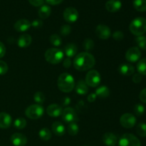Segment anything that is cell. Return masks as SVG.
Wrapping results in <instances>:
<instances>
[{
    "label": "cell",
    "mask_w": 146,
    "mask_h": 146,
    "mask_svg": "<svg viewBox=\"0 0 146 146\" xmlns=\"http://www.w3.org/2000/svg\"><path fill=\"white\" fill-rule=\"evenodd\" d=\"M95 58L88 52L80 53L76 56L74 61V68L80 71L90 70L95 66Z\"/></svg>",
    "instance_id": "1"
},
{
    "label": "cell",
    "mask_w": 146,
    "mask_h": 146,
    "mask_svg": "<svg viewBox=\"0 0 146 146\" xmlns=\"http://www.w3.org/2000/svg\"><path fill=\"white\" fill-rule=\"evenodd\" d=\"M57 84L60 91L64 93H69L74 88L75 81L71 74L68 73H63L58 77Z\"/></svg>",
    "instance_id": "2"
},
{
    "label": "cell",
    "mask_w": 146,
    "mask_h": 146,
    "mask_svg": "<svg viewBox=\"0 0 146 146\" xmlns=\"http://www.w3.org/2000/svg\"><path fill=\"white\" fill-rule=\"evenodd\" d=\"M129 29L133 35L140 36L146 32V19L143 17H137L131 21Z\"/></svg>",
    "instance_id": "3"
},
{
    "label": "cell",
    "mask_w": 146,
    "mask_h": 146,
    "mask_svg": "<svg viewBox=\"0 0 146 146\" xmlns=\"http://www.w3.org/2000/svg\"><path fill=\"white\" fill-rule=\"evenodd\" d=\"M64 54L61 49L56 48H50L46 51L44 56L48 63L52 64H58L64 59Z\"/></svg>",
    "instance_id": "4"
},
{
    "label": "cell",
    "mask_w": 146,
    "mask_h": 146,
    "mask_svg": "<svg viewBox=\"0 0 146 146\" xmlns=\"http://www.w3.org/2000/svg\"><path fill=\"white\" fill-rule=\"evenodd\" d=\"M44 112V108L38 104L31 105L26 109L25 115L29 118L32 120H36L41 118Z\"/></svg>",
    "instance_id": "5"
},
{
    "label": "cell",
    "mask_w": 146,
    "mask_h": 146,
    "mask_svg": "<svg viewBox=\"0 0 146 146\" xmlns=\"http://www.w3.org/2000/svg\"><path fill=\"white\" fill-rule=\"evenodd\" d=\"M118 146H141V143L136 136L131 133H125L118 141Z\"/></svg>",
    "instance_id": "6"
},
{
    "label": "cell",
    "mask_w": 146,
    "mask_h": 146,
    "mask_svg": "<svg viewBox=\"0 0 146 146\" xmlns=\"http://www.w3.org/2000/svg\"><path fill=\"white\" fill-rule=\"evenodd\" d=\"M101 75L96 70H91L87 73L86 76V83L88 86H91L92 88L98 86L101 84Z\"/></svg>",
    "instance_id": "7"
},
{
    "label": "cell",
    "mask_w": 146,
    "mask_h": 146,
    "mask_svg": "<svg viewBox=\"0 0 146 146\" xmlns=\"http://www.w3.org/2000/svg\"><path fill=\"white\" fill-rule=\"evenodd\" d=\"M61 116H62L63 121H65L66 123H68L76 122V121H78L76 112L74 108H70V107H67L63 110Z\"/></svg>",
    "instance_id": "8"
},
{
    "label": "cell",
    "mask_w": 146,
    "mask_h": 146,
    "mask_svg": "<svg viewBox=\"0 0 146 146\" xmlns=\"http://www.w3.org/2000/svg\"><path fill=\"white\" fill-rule=\"evenodd\" d=\"M121 125L125 128H131L135 126L136 123V118L135 115L131 113H124L120 118Z\"/></svg>",
    "instance_id": "9"
},
{
    "label": "cell",
    "mask_w": 146,
    "mask_h": 146,
    "mask_svg": "<svg viewBox=\"0 0 146 146\" xmlns=\"http://www.w3.org/2000/svg\"><path fill=\"white\" fill-rule=\"evenodd\" d=\"M64 18L67 22L74 23L78 19V12L74 7H68L64 11Z\"/></svg>",
    "instance_id": "10"
},
{
    "label": "cell",
    "mask_w": 146,
    "mask_h": 146,
    "mask_svg": "<svg viewBox=\"0 0 146 146\" xmlns=\"http://www.w3.org/2000/svg\"><path fill=\"white\" fill-rule=\"evenodd\" d=\"M141 56V52L138 47H132L126 51L125 58L131 63L137 62Z\"/></svg>",
    "instance_id": "11"
},
{
    "label": "cell",
    "mask_w": 146,
    "mask_h": 146,
    "mask_svg": "<svg viewBox=\"0 0 146 146\" xmlns=\"http://www.w3.org/2000/svg\"><path fill=\"white\" fill-rule=\"evenodd\" d=\"M96 34L101 39L106 40L111 36V31L108 26L104 25V24H99L96 29Z\"/></svg>",
    "instance_id": "12"
},
{
    "label": "cell",
    "mask_w": 146,
    "mask_h": 146,
    "mask_svg": "<svg viewBox=\"0 0 146 146\" xmlns=\"http://www.w3.org/2000/svg\"><path fill=\"white\" fill-rule=\"evenodd\" d=\"M11 142L14 146H24L27 143V138L24 134L16 133L11 136Z\"/></svg>",
    "instance_id": "13"
},
{
    "label": "cell",
    "mask_w": 146,
    "mask_h": 146,
    "mask_svg": "<svg viewBox=\"0 0 146 146\" xmlns=\"http://www.w3.org/2000/svg\"><path fill=\"white\" fill-rule=\"evenodd\" d=\"M31 27V22L27 19H19L14 24V27L16 31L18 32H24L27 31Z\"/></svg>",
    "instance_id": "14"
},
{
    "label": "cell",
    "mask_w": 146,
    "mask_h": 146,
    "mask_svg": "<svg viewBox=\"0 0 146 146\" xmlns=\"http://www.w3.org/2000/svg\"><path fill=\"white\" fill-rule=\"evenodd\" d=\"M118 72L123 76H131L134 74L135 72V68H134L133 66L131 64H128V63H124L121 65L119 66L118 67Z\"/></svg>",
    "instance_id": "15"
},
{
    "label": "cell",
    "mask_w": 146,
    "mask_h": 146,
    "mask_svg": "<svg viewBox=\"0 0 146 146\" xmlns=\"http://www.w3.org/2000/svg\"><path fill=\"white\" fill-rule=\"evenodd\" d=\"M12 118L10 115L4 112L0 113V128L6 129L11 126Z\"/></svg>",
    "instance_id": "16"
},
{
    "label": "cell",
    "mask_w": 146,
    "mask_h": 146,
    "mask_svg": "<svg viewBox=\"0 0 146 146\" xmlns=\"http://www.w3.org/2000/svg\"><path fill=\"white\" fill-rule=\"evenodd\" d=\"M103 142L107 146H115L118 143V138L112 133H106L103 135Z\"/></svg>",
    "instance_id": "17"
},
{
    "label": "cell",
    "mask_w": 146,
    "mask_h": 146,
    "mask_svg": "<svg viewBox=\"0 0 146 146\" xmlns=\"http://www.w3.org/2000/svg\"><path fill=\"white\" fill-rule=\"evenodd\" d=\"M63 109L58 104H51L48 106L46 109V113L51 117H58L62 114Z\"/></svg>",
    "instance_id": "18"
},
{
    "label": "cell",
    "mask_w": 146,
    "mask_h": 146,
    "mask_svg": "<svg viewBox=\"0 0 146 146\" xmlns=\"http://www.w3.org/2000/svg\"><path fill=\"white\" fill-rule=\"evenodd\" d=\"M122 7V3L120 0H108L106 4V8L110 12H116Z\"/></svg>",
    "instance_id": "19"
},
{
    "label": "cell",
    "mask_w": 146,
    "mask_h": 146,
    "mask_svg": "<svg viewBox=\"0 0 146 146\" xmlns=\"http://www.w3.org/2000/svg\"><path fill=\"white\" fill-rule=\"evenodd\" d=\"M32 38L29 34H24L19 36L17 41V44L20 48H26L31 45Z\"/></svg>",
    "instance_id": "20"
},
{
    "label": "cell",
    "mask_w": 146,
    "mask_h": 146,
    "mask_svg": "<svg viewBox=\"0 0 146 146\" xmlns=\"http://www.w3.org/2000/svg\"><path fill=\"white\" fill-rule=\"evenodd\" d=\"M51 128H52L53 133L57 136H62L65 134L66 128L61 122H58V121L54 122L51 125Z\"/></svg>",
    "instance_id": "21"
},
{
    "label": "cell",
    "mask_w": 146,
    "mask_h": 146,
    "mask_svg": "<svg viewBox=\"0 0 146 146\" xmlns=\"http://www.w3.org/2000/svg\"><path fill=\"white\" fill-rule=\"evenodd\" d=\"M88 91V87L85 81L80 80L76 86V92L79 95H86Z\"/></svg>",
    "instance_id": "22"
},
{
    "label": "cell",
    "mask_w": 146,
    "mask_h": 146,
    "mask_svg": "<svg viewBox=\"0 0 146 146\" xmlns=\"http://www.w3.org/2000/svg\"><path fill=\"white\" fill-rule=\"evenodd\" d=\"M64 53L66 55L67 58L75 56L77 53V46L74 44H68L64 48Z\"/></svg>",
    "instance_id": "23"
},
{
    "label": "cell",
    "mask_w": 146,
    "mask_h": 146,
    "mask_svg": "<svg viewBox=\"0 0 146 146\" xmlns=\"http://www.w3.org/2000/svg\"><path fill=\"white\" fill-rule=\"evenodd\" d=\"M96 95L97 97L100 98H108L110 95L109 88L106 86H101L98 87L96 91Z\"/></svg>",
    "instance_id": "24"
},
{
    "label": "cell",
    "mask_w": 146,
    "mask_h": 146,
    "mask_svg": "<svg viewBox=\"0 0 146 146\" xmlns=\"http://www.w3.org/2000/svg\"><path fill=\"white\" fill-rule=\"evenodd\" d=\"M51 12V7L48 5H42L40 9H38V16L41 19H47L50 16Z\"/></svg>",
    "instance_id": "25"
},
{
    "label": "cell",
    "mask_w": 146,
    "mask_h": 146,
    "mask_svg": "<svg viewBox=\"0 0 146 146\" xmlns=\"http://www.w3.org/2000/svg\"><path fill=\"white\" fill-rule=\"evenodd\" d=\"M38 136L43 141H49L51 138V133L50 130L47 128H43L38 132Z\"/></svg>",
    "instance_id": "26"
},
{
    "label": "cell",
    "mask_w": 146,
    "mask_h": 146,
    "mask_svg": "<svg viewBox=\"0 0 146 146\" xmlns=\"http://www.w3.org/2000/svg\"><path fill=\"white\" fill-rule=\"evenodd\" d=\"M133 7L137 11L144 12L146 11V0H134Z\"/></svg>",
    "instance_id": "27"
},
{
    "label": "cell",
    "mask_w": 146,
    "mask_h": 146,
    "mask_svg": "<svg viewBox=\"0 0 146 146\" xmlns=\"http://www.w3.org/2000/svg\"><path fill=\"white\" fill-rule=\"evenodd\" d=\"M78 131H79V128H78L76 123L73 122L68 123V126H67V131L70 135H71V136L76 135L78 134Z\"/></svg>",
    "instance_id": "28"
},
{
    "label": "cell",
    "mask_w": 146,
    "mask_h": 146,
    "mask_svg": "<svg viewBox=\"0 0 146 146\" xmlns=\"http://www.w3.org/2000/svg\"><path fill=\"white\" fill-rule=\"evenodd\" d=\"M137 70L140 74L146 76V58L138 61L137 64Z\"/></svg>",
    "instance_id": "29"
},
{
    "label": "cell",
    "mask_w": 146,
    "mask_h": 146,
    "mask_svg": "<svg viewBox=\"0 0 146 146\" xmlns=\"http://www.w3.org/2000/svg\"><path fill=\"white\" fill-rule=\"evenodd\" d=\"M49 41L53 46L56 47L59 46L62 44V40H61V37L56 34L51 35V36L49 37Z\"/></svg>",
    "instance_id": "30"
},
{
    "label": "cell",
    "mask_w": 146,
    "mask_h": 146,
    "mask_svg": "<svg viewBox=\"0 0 146 146\" xmlns=\"http://www.w3.org/2000/svg\"><path fill=\"white\" fill-rule=\"evenodd\" d=\"M27 121L24 118H18L14 121V126L17 129H23L27 125Z\"/></svg>",
    "instance_id": "31"
},
{
    "label": "cell",
    "mask_w": 146,
    "mask_h": 146,
    "mask_svg": "<svg viewBox=\"0 0 146 146\" xmlns=\"http://www.w3.org/2000/svg\"><path fill=\"white\" fill-rule=\"evenodd\" d=\"M136 132L141 137H146V123H140L136 126Z\"/></svg>",
    "instance_id": "32"
},
{
    "label": "cell",
    "mask_w": 146,
    "mask_h": 146,
    "mask_svg": "<svg viewBox=\"0 0 146 146\" xmlns=\"http://www.w3.org/2000/svg\"><path fill=\"white\" fill-rule=\"evenodd\" d=\"M135 42L138 44V47L141 49L146 51V37L140 36L135 38Z\"/></svg>",
    "instance_id": "33"
},
{
    "label": "cell",
    "mask_w": 146,
    "mask_h": 146,
    "mask_svg": "<svg viewBox=\"0 0 146 146\" xmlns=\"http://www.w3.org/2000/svg\"><path fill=\"white\" fill-rule=\"evenodd\" d=\"M34 99L37 104L40 105V104H42L44 102V101H45V96H44V94L42 92H41V91H37L34 94Z\"/></svg>",
    "instance_id": "34"
},
{
    "label": "cell",
    "mask_w": 146,
    "mask_h": 146,
    "mask_svg": "<svg viewBox=\"0 0 146 146\" xmlns=\"http://www.w3.org/2000/svg\"><path fill=\"white\" fill-rule=\"evenodd\" d=\"M83 46H84V49L86 51H91L94 48V43L93 41V40L91 38H86L84 41V44H83Z\"/></svg>",
    "instance_id": "35"
},
{
    "label": "cell",
    "mask_w": 146,
    "mask_h": 146,
    "mask_svg": "<svg viewBox=\"0 0 146 146\" xmlns=\"http://www.w3.org/2000/svg\"><path fill=\"white\" fill-rule=\"evenodd\" d=\"M134 112H135V115L138 116H141L145 112V107L141 104H138L135 106L134 107Z\"/></svg>",
    "instance_id": "36"
},
{
    "label": "cell",
    "mask_w": 146,
    "mask_h": 146,
    "mask_svg": "<svg viewBox=\"0 0 146 146\" xmlns=\"http://www.w3.org/2000/svg\"><path fill=\"white\" fill-rule=\"evenodd\" d=\"M71 31V28L69 25H66L62 26L60 29V33L62 36H68L69 35Z\"/></svg>",
    "instance_id": "37"
},
{
    "label": "cell",
    "mask_w": 146,
    "mask_h": 146,
    "mask_svg": "<svg viewBox=\"0 0 146 146\" xmlns=\"http://www.w3.org/2000/svg\"><path fill=\"white\" fill-rule=\"evenodd\" d=\"M8 71V65L3 61H0V75H4Z\"/></svg>",
    "instance_id": "38"
},
{
    "label": "cell",
    "mask_w": 146,
    "mask_h": 146,
    "mask_svg": "<svg viewBox=\"0 0 146 146\" xmlns=\"http://www.w3.org/2000/svg\"><path fill=\"white\" fill-rule=\"evenodd\" d=\"M113 37L116 41H121L123 38V33L121 31H116L113 34Z\"/></svg>",
    "instance_id": "39"
},
{
    "label": "cell",
    "mask_w": 146,
    "mask_h": 146,
    "mask_svg": "<svg viewBox=\"0 0 146 146\" xmlns=\"http://www.w3.org/2000/svg\"><path fill=\"white\" fill-rule=\"evenodd\" d=\"M133 81L135 84H139L141 81H142V75L140 74L139 73L138 74H135L133 76Z\"/></svg>",
    "instance_id": "40"
},
{
    "label": "cell",
    "mask_w": 146,
    "mask_h": 146,
    "mask_svg": "<svg viewBox=\"0 0 146 146\" xmlns=\"http://www.w3.org/2000/svg\"><path fill=\"white\" fill-rule=\"evenodd\" d=\"M30 4L34 7H40L43 5L44 2V0H29Z\"/></svg>",
    "instance_id": "41"
},
{
    "label": "cell",
    "mask_w": 146,
    "mask_h": 146,
    "mask_svg": "<svg viewBox=\"0 0 146 146\" xmlns=\"http://www.w3.org/2000/svg\"><path fill=\"white\" fill-rule=\"evenodd\" d=\"M31 24L33 27H34V28L38 29V28H41V27H42L43 22L42 21H41V20L36 19L34 20L32 23H31Z\"/></svg>",
    "instance_id": "42"
},
{
    "label": "cell",
    "mask_w": 146,
    "mask_h": 146,
    "mask_svg": "<svg viewBox=\"0 0 146 146\" xmlns=\"http://www.w3.org/2000/svg\"><path fill=\"white\" fill-rule=\"evenodd\" d=\"M139 98H140V100H141L142 102L146 104V88H144V89H143L142 91H141L139 95Z\"/></svg>",
    "instance_id": "43"
},
{
    "label": "cell",
    "mask_w": 146,
    "mask_h": 146,
    "mask_svg": "<svg viewBox=\"0 0 146 146\" xmlns=\"http://www.w3.org/2000/svg\"><path fill=\"white\" fill-rule=\"evenodd\" d=\"M6 54V47L1 41H0V58L4 56Z\"/></svg>",
    "instance_id": "44"
},
{
    "label": "cell",
    "mask_w": 146,
    "mask_h": 146,
    "mask_svg": "<svg viewBox=\"0 0 146 146\" xmlns=\"http://www.w3.org/2000/svg\"><path fill=\"white\" fill-rule=\"evenodd\" d=\"M71 64H72V61H71L70 58H66L64 61V63H63V66H64L66 68H69L70 67H71Z\"/></svg>",
    "instance_id": "45"
},
{
    "label": "cell",
    "mask_w": 146,
    "mask_h": 146,
    "mask_svg": "<svg viewBox=\"0 0 146 146\" xmlns=\"http://www.w3.org/2000/svg\"><path fill=\"white\" fill-rule=\"evenodd\" d=\"M64 0H46L48 4H51V5H56V4H59L61 3Z\"/></svg>",
    "instance_id": "46"
},
{
    "label": "cell",
    "mask_w": 146,
    "mask_h": 146,
    "mask_svg": "<svg viewBox=\"0 0 146 146\" xmlns=\"http://www.w3.org/2000/svg\"><path fill=\"white\" fill-rule=\"evenodd\" d=\"M96 98H97V96H96V95L95 93H93V94H91L88 96V102H91V103L94 102V101H96Z\"/></svg>",
    "instance_id": "47"
},
{
    "label": "cell",
    "mask_w": 146,
    "mask_h": 146,
    "mask_svg": "<svg viewBox=\"0 0 146 146\" xmlns=\"http://www.w3.org/2000/svg\"><path fill=\"white\" fill-rule=\"evenodd\" d=\"M71 102V99L68 97H64L62 99V104L64 106H67Z\"/></svg>",
    "instance_id": "48"
},
{
    "label": "cell",
    "mask_w": 146,
    "mask_h": 146,
    "mask_svg": "<svg viewBox=\"0 0 146 146\" xmlns=\"http://www.w3.org/2000/svg\"><path fill=\"white\" fill-rule=\"evenodd\" d=\"M84 146H88V145H84Z\"/></svg>",
    "instance_id": "49"
}]
</instances>
